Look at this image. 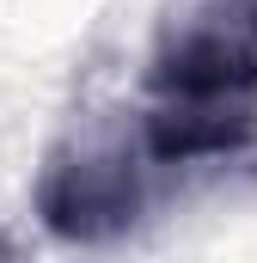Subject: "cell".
<instances>
[{
    "instance_id": "7a4b0ae2",
    "label": "cell",
    "mask_w": 257,
    "mask_h": 263,
    "mask_svg": "<svg viewBox=\"0 0 257 263\" xmlns=\"http://www.w3.org/2000/svg\"><path fill=\"white\" fill-rule=\"evenodd\" d=\"M153 153L141 117H86L49 147L37 172V220L62 245H111L153 202Z\"/></svg>"
},
{
    "instance_id": "6da1fadb",
    "label": "cell",
    "mask_w": 257,
    "mask_h": 263,
    "mask_svg": "<svg viewBox=\"0 0 257 263\" xmlns=\"http://www.w3.org/2000/svg\"><path fill=\"white\" fill-rule=\"evenodd\" d=\"M141 92L153 165L239 159L257 147V0H166Z\"/></svg>"
}]
</instances>
